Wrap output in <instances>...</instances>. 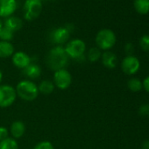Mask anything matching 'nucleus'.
<instances>
[{"instance_id":"1","label":"nucleus","mask_w":149,"mask_h":149,"mask_svg":"<svg viewBox=\"0 0 149 149\" xmlns=\"http://www.w3.org/2000/svg\"><path fill=\"white\" fill-rule=\"evenodd\" d=\"M68 61L69 57L62 46H55L51 48L46 57L47 66L54 72L61 68H66Z\"/></svg>"},{"instance_id":"2","label":"nucleus","mask_w":149,"mask_h":149,"mask_svg":"<svg viewBox=\"0 0 149 149\" xmlns=\"http://www.w3.org/2000/svg\"><path fill=\"white\" fill-rule=\"evenodd\" d=\"M15 90L17 97L26 102L34 101L40 94L38 85L33 81L28 79L21 80L20 82H19L16 85Z\"/></svg>"},{"instance_id":"3","label":"nucleus","mask_w":149,"mask_h":149,"mask_svg":"<svg viewBox=\"0 0 149 149\" xmlns=\"http://www.w3.org/2000/svg\"><path fill=\"white\" fill-rule=\"evenodd\" d=\"M64 48L69 59L71 58L76 61L84 60L86 44L83 40H80V39L71 40L67 42Z\"/></svg>"},{"instance_id":"4","label":"nucleus","mask_w":149,"mask_h":149,"mask_svg":"<svg viewBox=\"0 0 149 149\" xmlns=\"http://www.w3.org/2000/svg\"><path fill=\"white\" fill-rule=\"evenodd\" d=\"M116 40V35L111 29H102L96 35V44L100 50L108 51L113 47Z\"/></svg>"},{"instance_id":"5","label":"nucleus","mask_w":149,"mask_h":149,"mask_svg":"<svg viewBox=\"0 0 149 149\" xmlns=\"http://www.w3.org/2000/svg\"><path fill=\"white\" fill-rule=\"evenodd\" d=\"M17 99L16 90L10 84H0V108L12 106Z\"/></svg>"},{"instance_id":"6","label":"nucleus","mask_w":149,"mask_h":149,"mask_svg":"<svg viewBox=\"0 0 149 149\" xmlns=\"http://www.w3.org/2000/svg\"><path fill=\"white\" fill-rule=\"evenodd\" d=\"M53 83L54 86L61 91L68 89L72 84V74L67 68H61L54 72Z\"/></svg>"},{"instance_id":"7","label":"nucleus","mask_w":149,"mask_h":149,"mask_svg":"<svg viewBox=\"0 0 149 149\" xmlns=\"http://www.w3.org/2000/svg\"><path fill=\"white\" fill-rule=\"evenodd\" d=\"M42 8L43 6L40 0H26L24 4V18L29 21L34 20L40 16Z\"/></svg>"},{"instance_id":"8","label":"nucleus","mask_w":149,"mask_h":149,"mask_svg":"<svg viewBox=\"0 0 149 149\" xmlns=\"http://www.w3.org/2000/svg\"><path fill=\"white\" fill-rule=\"evenodd\" d=\"M69 38H70V33L68 31V29L65 26L54 29L49 35L50 41L56 46H62L63 44L68 41Z\"/></svg>"},{"instance_id":"9","label":"nucleus","mask_w":149,"mask_h":149,"mask_svg":"<svg viewBox=\"0 0 149 149\" xmlns=\"http://www.w3.org/2000/svg\"><path fill=\"white\" fill-rule=\"evenodd\" d=\"M121 68L126 74H133L139 68V61L132 55H128L122 61Z\"/></svg>"},{"instance_id":"10","label":"nucleus","mask_w":149,"mask_h":149,"mask_svg":"<svg viewBox=\"0 0 149 149\" xmlns=\"http://www.w3.org/2000/svg\"><path fill=\"white\" fill-rule=\"evenodd\" d=\"M12 61H13V64L16 68L23 70L31 62H33V60H32V58L26 53L22 52V51H18V52H15L13 54Z\"/></svg>"},{"instance_id":"11","label":"nucleus","mask_w":149,"mask_h":149,"mask_svg":"<svg viewBox=\"0 0 149 149\" xmlns=\"http://www.w3.org/2000/svg\"><path fill=\"white\" fill-rule=\"evenodd\" d=\"M16 9V0H0V18L11 17Z\"/></svg>"},{"instance_id":"12","label":"nucleus","mask_w":149,"mask_h":149,"mask_svg":"<svg viewBox=\"0 0 149 149\" xmlns=\"http://www.w3.org/2000/svg\"><path fill=\"white\" fill-rule=\"evenodd\" d=\"M41 68L39 64L35 63V62H31L26 68L23 69V74L28 78V80H35L40 77L41 76Z\"/></svg>"},{"instance_id":"13","label":"nucleus","mask_w":149,"mask_h":149,"mask_svg":"<svg viewBox=\"0 0 149 149\" xmlns=\"http://www.w3.org/2000/svg\"><path fill=\"white\" fill-rule=\"evenodd\" d=\"M9 132L12 135V138L17 139H20L21 137L24 136L26 132V125L25 124L20 121V120H15L12 123L10 126V131Z\"/></svg>"},{"instance_id":"14","label":"nucleus","mask_w":149,"mask_h":149,"mask_svg":"<svg viewBox=\"0 0 149 149\" xmlns=\"http://www.w3.org/2000/svg\"><path fill=\"white\" fill-rule=\"evenodd\" d=\"M6 28L11 30L12 32L15 33L19 30H20L23 26V21L20 18L15 17V16H11L9 18H6L5 21V25Z\"/></svg>"},{"instance_id":"15","label":"nucleus","mask_w":149,"mask_h":149,"mask_svg":"<svg viewBox=\"0 0 149 149\" xmlns=\"http://www.w3.org/2000/svg\"><path fill=\"white\" fill-rule=\"evenodd\" d=\"M102 63L107 68H114L117 65V56L114 53L111 51H105L101 55Z\"/></svg>"},{"instance_id":"16","label":"nucleus","mask_w":149,"mask_h":149,"mask_svg":"<svg viewBox=\"0 0 149 149\" xmlns=\"http://www.w3.org/2000/svg\"><path fill=\"white\" fill-rule=\"evenodd\" d=\"M14 53L15 49L11 42L0 40V58L6 59L12 57Z\"/></svg>"},{"instance_id":"17","label":"nucleus","mask_w":149,"mask_h":149,"mask_svg":"<svg viewBox=\"0 0 149 149\" xmlns=\"http://www.w3.org/2000/svg\"><path fill=\"white\" fill-rule=\"evenodd\" d=\"M54 89H55L54 84L53 83V81H50V80H43L38 85L39 92L43 95L52 94L54 92Z\"/></svg>"},{"instance_id":"18","label":"nucleus","mask_w":149,"mask_h":149,"mask_svg":"<svg viewBox=\"0 0 149 149\" xmlns=\"http://www.w3.org/2000/svg\"><path fill=\"white\" fill-rule=\"evenodd\" d=\"M133 6L135 11L141 15L149 13V0H134Z\"/></svg>"},{"instance_id":"19","label":"nucleus","mask_w":149,"mask_h":149,"mask_svg":"<svg viewBox=\"0 0 149 149\" xmlns=\"http://www.w3.org/2000/svg\"><path fill=\"white\" fill-rule=\"evenodd\" d=\"M0 149H19V144L15 139L8 137L0 141Z\"/></svg>"},{"instance_id":"20","label":"nucleus","mask_w":149,"mask_h":149,"mask_svg":"<svg viewBox=\"0 0 149 149\" xmlns=\"http://www.w3.org/2000/svg\"><path fill=\"white\" fill-rule=\"evenodd\" d=\"M102 53L98 47H91L87 54V59L91 62H96L101 58Z\"/></svg>"},{"instance_id":"21","label":"nucleus","mask_w":149,"mask_h":149,"mask_svg":"<svg viewBox=\"0 0 149 149\" xmlns=\"http://www.w3.org/2000/svg\"><path fill=\"white\" fill-rule=\"evenodd\" d=\"M14 33L6 28V26H3L2 29L0 30V40L2 41H11L13 39Z\"/></svg>"},{"instance_id":"22","label":"nucleus","mask_w":149,"mask_h":149,"mask_svg":"<svg viewBox=\"0 0 149 149\" xmlns=\"http://www.w3.org/2000/svg\"><path fill=\"white\" fill-rule=\"evenodd\" d=\"M127 86H128L129 90L132 91H133V92L139 91L142 89V84L137 78H132V79H130L128 81V83H127Z\"/></svg>"},{"instance_id":"23","label":"nucleus","mask_w":149,"mask_h":149,"mask_svg":"<svg viewBox=\"0 0 149 149\" xmlns=\"http://www.w3.org/2000/svg\"><path fill=\"white\" fill-rule=\"evenodd\" d=\"M139 45L143 51L149 53V35L145 34L139 40Z\"/></svg>"},{"instance_id":"24","label":"nucleus","mask_w":149,"mask_h":149,"mask_svg":"<svg viewBox=\"0 0 149 149\" xmlns=\"http://www.w3.org/2000/svg\"><path fill=\"white\" fill-rule=\"evenodd\" d=\"M33 149H54L53 144L48 140H43L37 143Z\"/></svg>"},{"instance_id":"25","label":"nucleus","mask_w":149,"mask_h":149,"mask_svg":"<svg viewBox=\"0 0 149 149\" xmlns=\"http://www.w3.org/2000/svg\"><path fill=\"white\" fill-rule=\"evenodd\" d=\"M9 137V130L6 126H0V141Z\"/></svg>"},{"instance_id":"26","label":"nucleus","mask_w":149,"mask_h":149,"mask_svg":"<svg viewBox=\"0 0 149 149\" xmlns=\"http://www.w3.org/2000/svg\"><path fill=\"white\" fill-rule=\"evenodd\" d=\"M139 113L143 116L149 115V104H143L139 109Z\"/></svg>"},{"instance_id":"27","label":"nucleus","mask_w":149,"mask_h":149,"mask_svg":"<svg viewBox=\"0 0 149 149\" xmlns=\"http://www.w3.org/2000/svg\"><path fill=\"white\" fill-rule=\"evenodd\" d=\"M133 50H134V47H133V45H132V43L126 44V46H125V52H126L129 55H131V54L133 52Z\"/></svg>"},{"instance_id":"28","label":"nucleus","mask_w":149,"mask_h":149,"mask_svg":"<svg viewBox=\"0 0 149 149\" xmlns=\"http://www.w3.org/2000/svg\"><path fill=\"white\" fill-rule=\"evenodd\" d=\"M142 87H144V89L149 93V77H147L144 80V82H143V84H142Z\"/></svg>"},{"instance_id":"29","label":"nucleus","mask_w":149,"mask_h":149,"mask_svg":"<svg viewBox=\"0 0 149 149\" xmlns=\"http://www.w3.org/2000/svg\"><path fill=\"white\" fill-rule=\"evenodd\" d=\"M143 149H149V140H146L143 144Z\"/></svg>"},{"instance_id":"30","label":"nucleus","mask_w":149,"mask_h":149,"mask_svg":"<svg viewBox=\"0 0 149 149\" xmlns=\"http://www.w3.org/2000/svg\"><path fill=\"white\" fill-rule=\"evenodd\" d=\"M2 80H3V72H2L1 68H0V84L2 83Z\"/></svg>"},{"instance_id":"31","label":"nucleus","mask_w":149,"mask_h":149,"mask_svg":"<svg viewBox=\"0 0 149 149\" xmlns=\"http://www.w3.org/2000/svg\"><path fill=\"white\" fill-rule=\"evenodd\" d=\"M4 26H3V23H2V21H1V19H0V30L2 29V27H3Z\"/></svg>"},{"instance_id":"32","label":"nucleus","mask_w":149,"mask_h":149,"mask_svg":"<svg viewBox=\"0 0 149 149\" xmlns=\"http://www.w3.org/2000/svg\"><path fill=\"white\" fill-rule=\"evenodd\" d=\"M40 1L42 2V1H46V0H40Z\"/></svg>"}]
</instances>
